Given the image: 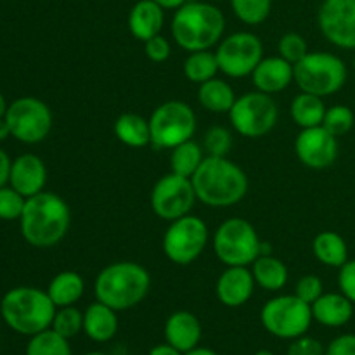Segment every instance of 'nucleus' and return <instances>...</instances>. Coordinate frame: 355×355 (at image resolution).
Listing matches in <instances>:
<instances>
[{"label": "nucleus", "mask_w": 355, "mask_h": 355, "mask_svg": "<svg viewBox=\"0 0 355 355\" xmlns=\"http://www.w3.org/2000/svg\"><path fill=\"white\" fill-rule=\"evenodd\" d=\"M21 234L35 248H52L64 239L71 224L68 203L54 193H42L26 198L19 218Z\"/></svg>", "instance_id": "1"}, {"label": "nucleus", "mask_w": 355, "mask_h": 355, "mask_svg": "<svg viewBox=\"0 0 355 355\" xmlns=\"http://www.w3.org/2000/svg\"><path fill=\"white\" fill-rule=\"evenodd\" d=\"M191 180L198 201L211 208L238 205L248 193V177L245 170L227 156H205Z\"/></svg>", "instance_id": "2"}, {"label": "nucleus", "mask_w": 355, "mask_h": 355, "mask_svg": "<svg viewBox=\"0 0 355 355\" xmlns=\"http://www.w3.org/2000/svg\"><path fill=\"white\" fill-rule=\"evenodd\" d=\"M151 290V276L141 263L121 262L110 263L96 277L94 293L96 300L103 302L116 312L128 311L141 304Z\"/></svg>", "instance_id": "3"}, {"label": "nucleus", "mask_w": 355, "mask_h": 355, "mask_svg": "<svg viewBox=\"0 0 355 355\" xmlns=\"http://www.w3.org/2000/svg\"><path fill=\"white\" fill-rule=\"evenodd\" d=\"M225 17L214 3L186 2L175 10L170 31L180 49L187 52L210 51L220 42Z\"/></svg>", "instance_id": "4"}, {"label": "nucleus", "mask_w": 355, "mask_h": 355, "mask_svg": "<svg viewBox=\"0 0 355 355\" xmlns=\"http://www.w3.org/2000/svg\"><path fill=\"white\" fill-rule=\"evenodd\" d=\"M58 307L47 291L33 286H17L7 291L0 302L6 324L19 335L33 336L52 326Z\"/></svg>", "instance_id": "5"}, {"label": "nucleus", "mask_w": 355, "mask_h": 355, "mask_svg": "<svg viewBox=\"0 0 355 355\" xmlns=\"http://www.w3.org/2000/svg\"><path fill=\"white\" fill-rule=\"evenodd\" d=\"M347 66L338 55L329 52H309L293 64V80L302 92L328 97L343 89L347 83Z\"/></svg>", "instance_id": "6"}, {"label": "nucleus", "mask_w": 355, "mask_h": 355, "mask_svg": "<svg viewBox=\"0 0 355 355\" xmlns=\"http://www.w3.org/2000/svg\"><path fill=\"white\" fill-rule=\"evenodd\" d=\"M211 246L225 267H248L260 257L262 241L248 220L234 217L218 225Z\"/></svg>", "instance_id": "7"}, {"label": "nucleus", "mask_w": 355, "mask_h": 355, "mask_svg": "<svg viewBox=\"0 0 355 355\" xmlns=\"http://www.w3.org/2000/svg\"><path fill=\"white\" fill-rule=\"evenodd\" d=\"M260 321L267 333L291 342L309 331L314 318L311 304L300 300L297 295H279L263 305Z\"/></svg>", "instance_id": "8"}, {"label": "nucleus", "mask_w": 355, "mask_h": 355, "mask_svg": "<svg viewBox=\"0 0 355 355\" xmlns=\"http://www.w3.org/2000/svg\"><path fill=\"white\" fill-rule=\"evenodd\" d=\"M151 144L158 149H173L191 141L196 132V114L184 101H166L149 118Z\"/></svg>", "instance_id": "9"}, {"label": "nucleus", "mask_w": 355, "mask_h": 355, "mask_svg": "<svg viewBox=\"0 0 355 355\" xmlns=\"http://www.w3.org/2000/svg\"><path fill=\"white\" fill-rule=\"evenodd\" d=\"M229 120L239 135L259 139L269 134L277 123L279 110L272 96L260 90L243 94L229 111Z\"/></svg>", "instance_id": "10"}, {"label": "nucleus", "mask_w": 355, "mask_h": 355, "mask_svg": "<svg viewBox=\"0 0 355 355\" xmlns=\"http://www.w3.org/2000/svg\"><path fill=\"white\" fill-rule=\"evenodd\" d=\"M208 225L196 215H184L170 222L163 236V252L175 266H191L207 248Z\"/></svg>", "instance_id": "11"}, {"label": "nucleus", "mask_w": 355, "mask_h": 355, "mask_svg": "<svg viewBox=\"0 0 355 355\" xmlns=\"http://www.w3.org/2000/svg\"><path fill=\"white\" fill-rule=\"evenodd\" d=\"M10 135L24 144H38L51 134L52 111L44 101L37 97H19L9 104L6 113Z\"/></svg>", "instance_id": "12"}, {"label": "nucleus", "mask_w": 355, "mask_h": 355, "mask_svg": "<svg viewBox=\"0 0 355 355\" xmlns=\"http://www.w3.org/2000/svg\"><path fill=\"white\" fill-rule=\"evenodd\" d=\"M218 69L231 78H245L263 59V45L257 35L238 31L218 42L215 51Z\"/></svg>", "instance_id": "13"}, {"label": "nucleus", "mask_w": 355, "mask_h": 355, "mask_svg": "<svg viewBox=\"0 0 355 355\" xmlns=\"http://www.w3.org/2000/svg\"><path fill=\"white\" fill-rule=\"evenodd\" d=\"M198 201L193 180L170 172L156 180L151 191V208L156 217L172 222L189 215Z\"/></svg>", "instance_id": "14"}, {"label": "nucleus", "mask_w": 355, "mask_h": 355, "mask_svg": "<svg viewBox=\"0 0 355 355\" xmlns=\"http://www.w3.org/2000/svg\"><path fill=\"white\" fill-rule=\"evenodd\" d=\"M318 23L329 44L355 51V0H324Z\"/></svg>", "instance_id": "15"}, {"label": "nucleus", "mask_w": 355, "mask_h": 355, "mask_svg": "<svg viewBox=\"0 0 355 355\" xmlns=\"http://www.w3.org/2000/svg\"><path fill=\"white\" fill-rule=\"evenodd\" d=\"M295 153L307 168L324 170L338 158V137L329 134L322 125L302 128L295 139Z\"/></svg>", "instance_id": "16"}, {"label": "nucleus", "mask_w": 355, "mask_h": 355, "mask_svg": "<svg viewBox=\"0 0 355 355\" xmlns=\"http://www.w3.org/2000/svg\"><path fill=\"white\" fill-rule=\"evenodd\" d=\"M255 277L248 267H227L218 276L215 295L225 307H243L255 291Z\"/></svg>", "instance_id": "17"}, {"label": "nucleus", "mask_w": 355, "mask_h": 355, "mask_svg": "<svg viewBox=\"0 0 355 355\" xmlns=\"http://www.w3.org/2000/svg\"><path fill=\"white\" fill-rule=\"evenodd\" d=\"M9 184L24 198L42 193L47 184V166L44 159L31 153L17 156L10 165Z\"/></svg>", "instance_id": "18"}, {"label": "nucleus", "mask_w": 355, "mask_h": 355, "mask_svg": "<svg viewBox=\"0 0 355 355\" xmlns=\"http://www.w3.org/2000/svg\"><path fill=\"white\" fill-rule=\"evenodd\" d=\"M163 331H165L166 343L175 347L182 354L196 349L203 335L200 319L189 311H177L170 314Z\"/></svg>", "instance_id": "19"}, {"label": "nucleus", "mask_w": 355, "mask_h": 355, "mask_svg": "<svg viewBox=\"0 0 355 355\" xmlns=\"http://www.w3.org/2000/svg\"><path fill=\"white\" fill-rule=\"evenodd\" d=\"M253 85L263 94L281 92L293 82V64L281 55L263 58L252 73Z\"/></svg>", "instance_id": "20"}, {"label": "nucleus", "mask_w": 355, "mask_h": 355, "mask_svg": "<svg viewBox=\"0 0 355 355\" xmlns=\"http://www.w3.org/2000/svg\"><path fill=\"white\" fill-rule=\"evenodd\" d=\"M165 24V9L155 0H139L128 14V30L135 40L146 42L156 37Z\"/></svg>", "instance_id": "21"}, {"label": "nucleus", "mask_w": 355, "mask_h": 355, "mask_svg": "<svg viewBox=\"0 0 355 355\" xmlns=\"http://www.w3.org/2000/svg\"><path fill=\"white\" fill-rule=\"evenodd\" d=\"M312 307V318L326 328H342L352 319L354 304L340 293H322Z\"/></svg>", "instance_id": "22"}, {"label": "nucleus", "mask_w": 355, "mask_h": 355, "mask_svg": "<svg viewBox=\"0 0 355 355\" xmlns=\"http://www.w3.org/2000/svg\"><path fill=\"white\" fill-rule=\"evenodd\" d=\"M83 333L96 343H106L118 333L116 311L96 300L83 311Z\"/></svg>", "instance_id": "23"}, {"label": "nucleus", "mask_w": 355, "mask_h": 355, "mask_svg": "<svg viewBox=\"0 0 355 355\" xmlns=\"http://www.w3.org/2000/svg\"><path fill=\"white\" fill-rule=\"evenodd\" d=\"M85 291V281L75 270H62L52 277L47 293L58 309L75 305Z\"/></svg>", "instance_id": "24"}, {"label": "nucleus", "mask_w": 355, "mask_h": 355, "mask_svg": "<svg viewBox=\"0 0 355 355\" xmlns=\"http://www.w3.org/2000/svg\"><path fill=\"white\" fill-rule=\"evenodd\" d=\"M236 99L238 97H236L234 89L225 80L217 78V76L201 83L198 89V101H200L201 107L211 111V113H229L231 107L234 106Z\"/></svg>", "instance_id": "25"}, {"label": "nucleus", "mask_w": 355, "mask_h": 355, "mask_svg": "<svg viewBox=\"0 0 355 355\" xmlns=\"http://www.w3.org/2000/svg\"><path fill=\"white\" fill-rule=\"evenodd\" d=\"M252 272L255 283L267 291H281L290 277L286 263L274 255H260L252 263Z\"/></svg>", "instance_id": "26"}, {"label": "nucleus", "mask_w": 355, "mask_h": 355, "mask_svg": "<svg viewBox=\"0 0 355 355\" xmlns=\"http://www.w3.org/2000/svg\"><path fill=\"white\" fill-rule=\"evenodd\" d=\"M312 252L322 266L335 267V269H340L349 260L345 239L335 231L319 232L312 241Z\"/></svg>", "instance_id": "27"}, {"label": "nucleus", "mask_w": 355, "mask_h": 355, "mask_svg": "<svg viewBox=\"0 0 355 355\" xmlns=\"http://www.w3.org/2000/svg\"><path fill=\"white\" fill-rule=\"evenodd\" d=\"M114 135L121 144L128 148H146L151 144L149 120L135 113L120 114L114 121Z\"/></svg>", "instance_id": "28"}, {"label": "nucleus", "mask_w": 355, "mask_h": 355, "mask_svg": "<svg viewBox=\"0 0 355 355\" xmlns=\"http://www.w3.org/2000/svg\"><path fill=\"white\" fill-rule=\"evenodd\" d=\"M291 118L300 128H312L322 125L326 114V106L322 103V97L314 94L302 92L291 101L290 107Z\"/></svg>", "instance_id": "29"}, {"label": "nucleus", "mask_w": 355, "mask_h": 355, "mask_svg": "<svg viewBox=\"0 0 355 355\" xmlns=\"http://www.w3.org/2000/svg\"><path fill=\"white\" fill-rule=\"evenodd\" d=\"M205 159V149L198 142L191 141L182 142V144L175 146L170 155V170L177 175L182 177H193L196 170Z\"/></svg>", "instance_id": "30"}, {"label": "nucleus", "mask_w": 355, "mask_h": 355, "mask_svg": "<svg viewBox=\"0 0 355 355\" xmlns=\"http://www.w3.org/2000/svg\"><path fill=\"white\" fill-rule=\"evenodd\" d=\"M182 71H184V76H186L191 83H198V85H201V83L215 78L220 69H218V62H217V55H215V52L198 51V52H191V54L187 55L186 61H184Z\"/></svg>", "instance_id": "31"}, {"label": "nucleus", "mask_w": 355, "mask_h": 355, "mask_svg": "<svg viewBox=\"0 0 355 355\" xmlns=\"http://www.w3.org/2000/svg\"><path fill=\"white\" fill-rule=\"evenodd\" d=\"M26 355H73V352L69 340L49 328L31 336L26 345Z\"/></svg>", "instance_id": "32"}, {"label": "nucleus", "mask_w": 355, "mask_h": 355, "mask_svg": "<svg viewBox=\"0 0 355 355\" xmlns=\"http://www.w3.org/2000/svg\"><path fill=\"white\" fill-rule=\"evenodd\" d=\"M236 17L250 26L263 23L272 9V0H231Z\"/></svg>", "instance_id": "33"}, {"label": "nucleus", "mask_w": 355, "mask_h": 355, "mask_svg": "<svg viewBox=\"0 0 355 355\" xmlns=\"http://www.w3.org/2000/svg\"><path fill=\"white\" fill-rule=\"evenodd\" d=\"M51 328L66 340L75 338L80 331H83V312L75 305L58 309Z\"/></svg>", "instance_id": "34"}, {"label": "nucleus", "mask_w": 355, "mask_h": 355, "mask_svg": "<svg viewBox=\"0 0 355 355\" xmlns=\"http://www.w3.org/2000/svg\"><path fill=\"white\" fill-rule=\"evenodd\" d=\"M355 114L345 104H336L326 110L324 120H322V127L333 134L335 137H342V135L349 134L354 128Z\"/></svg>", "instance_id": "35"}, {"label": "nucleus", "mask_w": 355, "mask_h": 355, "mask_svg": "<svg viewBox=\"0 0 355 355\" xmlns=\"http://www.w3.org/2000/svg\"><path fill=\"white\" fill-rule=\"evenodd\" d=\"M26 198L14 187H0V220H19L23 215Z\"/></svg>", "instance_id": "36"}, {"label": "nucleus", "mask_w": 355, "mask_h": 355, "mask_svg": "<svg viewBox=\"0 0 355 355\" xmlns=\"http://www.w3.org/2000/svg\"><path fill=\"white\" fill-rule=\"evenodd\" d=\"M232 148V135L225 127H211L205 134L203 149L208 156H227Z\"/></svg>", "instance_id": "37"}, {"label": "nucleus", "mask_w": 355, "mask_h": 355, "mask_svg": "<svg viewBox=\"0 0 355 355\" xmlns=\"http://www.w3.org/2000/svg\"><path fill=\"white\" fill-rule=\"evenodd\" d=\"M277 51H279L281 58L286 59L291 64H297L298 61H302V59L309 54V47L305 38L302 37L300 33H295V31L284 33L283 37H281L279 44H277Z\"/></svg>", "instance_id": "38"}, {"label": "nucleus", "mask_w": 355, "mask_h": 355, "mask_svg": "<svg viewBox=\"0 0 355 355\" xmlns=\"http://www.w3.org/2000/svg\"><path fill=\"white\" fill-rule=\"evenodd\" d=\"M324 293V288H322V281L319 279L314 274H307V276L300 277L295 286V295H297L300 300L307 302V304H314L321 295Z\"/></svg>", "instance_id": "39"}, {"label": "nucleus", "mask_w": 355, "mask_h": 355, "mask_svg": "<svg viewBox=\"0 0 355 355\" xmlns=\"http://www.w3.org/2000/svg\"><path fill=\"white\" fill-rule=\"evenodd\" d=\"M144 52H146V58H148L149 61L165 62L166 59L170 58L172 47H170V42L159 33L156 35V37L149 38V40L144 42Z\"/></svg>", "instance_id": "40"}, {"label": "nucleus", "mask_w": 355, "mask_h": 355, "mask_svg": "<svg viewBox=\"0 0 355 355\" xmlns=\"http://www.w3.org/2000/svg\"><path fill=\"white\" fill-rule=\"evenodd\" d=\"M324 352L326 349L319 340L304 335L291 340L286 355H324Z\"/></svg>", "instance_id": "41"}, {"label": "nucleus", "mask_w": 355, "mask_h": 355, "mask_svg": "<svg viewBox=\"0 0 355 355\" xmlns=\"http://www.w3.org/2000/svg\"><path fill=\"white\" fill-rule=\"evenodd\" d=\"M338 288L355 305V260H347L338 272Z\"/></svg>", "instance_id": "42"}, {"label": "nucleus", "mask_w": 355, "mask_h": 355, "mask_svg": "<svg viewBox=\"0 0 355 355\" xmlns=\"http://www.w3.org/2000/svg\"><path fill=\"white\" fill-rule=\"evenodd\" d=\"M324 355H355V335L345 333V335L336 336L326 347Z\"/></svg>", "instance_id": "43"}, {"label": "nucleus", "mask_w": 355, "mask_h": 355, "mask_svg": "<svg viewBox=\"0 0 355 355\" xmlns=\"http://www.w3.org/2000/svg\"><path fill=\"white\" fill-rule=\"evenodd\" d=\"M10 165H12V162H10L9 155L3 149H0V187L7 186V182H9Z\"/></svg>", "instance_id": "44"}, {"label": "nucleus", "mask_w": 355, "mask_h": 355, "mask_svg": "<svg viewBox=\"0 0 355 355\" xmlns=\"http://www.w3.org/2000/svg\"><path fill=\"white\" fill-rule=\"evenodd\" d=\"M148 355H184L182 352L172 347L170 343H162V345H156L149 350Z\"/></svg>", "instance_id": "45"}, {"label": "nucleus", "mask_w": 355, "mask_h": 355, "mask_svg": "<svg viewBox=\"0 0 355 355\" xmlns=\"http://www.w3.org/2000/svg\"><path fill=\"white\" fill-rule=\"evenodd\" d=\"M155 2L165 10H177L186 3V0H155Z\"/></svg>", "instance_id": "46"}, {"label": "nucleus", "mask_w": 355, "mask_h": 355, "mask_svg": "<svg viewBox=\"0 0 355 355\" xmlns=\"http://www.w3.org/2000/svg\"><path fill=\"white\" fill-rule=\"evenodd\" d=\"M184 355H218L215 350L211 349H207V347H196V349L189 350V352H186Z\"/></svg>", "instance_id": "47"}, {"label": "nucleus", "mask_w": 355, "mask_h": 355, "mask_svg": "<svg viewBox=\"0 0 355 355\" xmlns=\"http://www.w3.org/2000/svg\"><path fill=\"white\" fill-rule=\"evenodd\" d=\"M7 137H10L9 125H7L6 118H0V142H2V141H6Z\"/></svg>", "instance_id": "48"}, {"label": "nucleus", "mask_w": 355, "mask_h": 355, "mask_svg": "<svg viewBox=\"0 0 355 355\" xmlns=\"http://www.w3.org/2000/svg\"><path fill=\"white\" fill-rule=\"evenodd\" d=\"M7 107H9V104H7V101H6V97H3V94L0 92V118L6 116Z\"/></svg>", "instance_id": "49"}, {"label": "nucleus", "mask_w": 355, "mask_h": 355, "mask_svg": "<svg viewBox=\"0 0 355 355\" xmlns=\"http://www.w3.org/2000/svg\"><path fill=\"white\" fill-rule=\"evenodd\" d=\"M255 355H276V354L270 352V350H267V349H262V350H259Z\"/></svg>", "instance_id": "50"}, {"label": "nucleus", "mask_w": 355, "mask_h": 355, "mask_svg": "<svg viewBox=\"0 0 355 355\" xmlns=\"http://www.w3.org/2000/svg\"><path fill=\"white\" fill-rule=\"evenodd\" d=\"M83 355H107V354H104V352H87Z\"/></svg>", "instance_id": "51"}, {"label": "nucleus", "mask_w": 355, "mask_h": 355, "mask_svg": "<svg viewBox=\"0 0 355 355\" xmlns=\"http://www.w3.org/2000/svg\"><path fill=\"white\" fill-rule=\"evenodd\" d=\"M354 71H355V55H354Z\"/></svg>", "instance_id": "52"}, {"label": "nucleus", "mask_w": 355, "mask_h": 355, "mask_svg": "<svg viewBox=\"0 0 355 355\" xmlns=\"http://www.w3.org/2000/svg\"><path fill=\"white\" fill-rule=\"evenodd\" d=\"M217 2H222V0H217Z\"/></svg>", "instance_id": "53"}]
</instances>
